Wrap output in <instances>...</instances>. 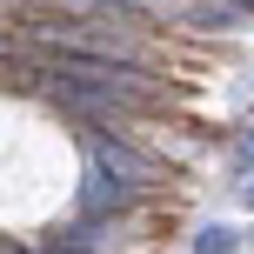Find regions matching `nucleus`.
<instances>
[{
	"label": "nucleus",
	"instance_id": "20e7f679",
	"mask_svg": "<svg viewBox=\"0 0 254 254\" xmlns=\"http://www.w3.org/2000/svg\"><path fill=\"white\" fill-rule=\"evenodd\" d=\"M194 254H241V228H228V221H207V228L194 234Z\"/></svg>",
	"mask_w": 254,
	"mask_h": 254
},
{
	"label": "nucleus",
	"instance_id": "f257e3e1",
	"mask_svg": "<svg viewBox=\"0 0 254 254\" xmlns=\"http://www.w3.org/2000/svg\"><path fill=\"white\" fill-rule=\"evenodd\" d=\"M134 194H140V181H127V174H114V167L87 161V188H80V221H87V228H101V221H114L121 207H134Z\"/></svg>",
	"mask_w": 254,
	"mask_h": 254
},
{
	"label": "nucleus",
	"instance_id": "f03ea898",
	"mask_svg": "<svg viewBox=\"0 0 254 254\" xmlns=\"http://www.w3.org/2000/svg\"><path fill=\"white\" fill-rule=\"evenodd\" d=\"M87 161L114 167V174H127V181H147V161H140L134 147H121V140H107L101 127H94V134H87Z\"/></svg>",
	"mask_w": 254,
	"mask_h": 254
},
{
	"label": "nucleus",
	"instance_id": "7ed1b4c3",
	"mask_svg": "<svg viewBox=\"0 0 254 254\" xmlns=\"http://www.w3.org/2000/svg\"><path fill=\"white\" fill-rule=\"evenodd\" d=\"M188 13L201 27H241V20H254V0H194Z\"/></svg>",
	"mask_w": 254,
	"mask_h": 254
},
{
	"label": "nucleus",
	"instance_id": "423d86ee",
	"mask_svg": "<svg viewBox=\"0 0 254 254\" xmlns=\"http://www.w3.org/2000/svg\"><path fill=\"white\" fill-rule=\"evenodd\" d=\"M241 194H248V207H254V181H248V188H241Z\"/></svg>",
	"mask_w": 254,
	"mask_h": 254
},
{
	"label": "nucleus",
	"instance_id": "39448f33",
	"mask_svg": "<svg viewBox=\"0 0 254 254\" xmlns=\"http://www.w3.org/2000/svg\"><path fill=\"white\" fill-rule=\"evenodd\" d=\"M241 167H254V127L241 134Z\"/></svg>",
	"mask_w": 254,
	"mask_h": 254
}]
</instances>
